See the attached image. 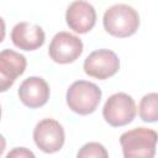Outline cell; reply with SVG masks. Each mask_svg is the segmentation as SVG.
Wrapping results in <instances>:
<instances>
[{
  "instance_id": "6da1fadb",
  "label": "cell",
  "mask_w": 158,
  "mask_h": 158,
  "mask_svg": "<svg viewBox=\"0 0 158 158\" xmlns=\"http://www.w3.org/2000/svg\"><path fill=\"white\" fill-rule=\"evenodd\" d=\"M102 23L106 32L123 38L136 33L139 27V15L127 4H115L105 11Z\"/></svg>"
},
{
  "instance_id": "7a4b0ae2",
  "label": "cell",
  "mask_w": 158,
  "mask_h": 158,
  "mask_svg": "<svg viewBox=\"0 0 158 158\" xmlns=\"http://www.w3.org/2000/svg\"><path fill=\"white\" fill-rule=\"evenodd\" d=\"M123 158H154L157 132L147 127H136L120 136Z\"/></svg>"
},
{
  "instance_id": "3957f363",
  "label": "cell",
  "mask_w": 158,
  "mask_h": 158,
  "mask_svg": "<svg viewBox=\"0 0 158 158\" xmlns=\"http://www.w3.org/2000/svg\"><path fill=\"white\" fill-rule=\"evenodd\" d=\"M101 89L86 80L74 81L67 90V105L69 109L79 115H89L94 112L101 100Z\"/></svg>"
},
{
  "instance_id": "277c9868",
  "label": "cell",
  "mask_w": 158,
  "mask_h": 158,
  "mask_svg": "<svg viewBox=\"0 0 158 158\" xmlns=\"http://www.w3.org/2000/svg\"><path fill=\"white\" fill-rule=\"evenodd\" d=\"M136 114V102L133 98L126 93L112 94L102 107V116L105 121L114 127H121L132 122Z\"/></svg>"
},
{
  "instance_id": "5b68a950",
  "label": "cell",
  "mask_w": 158,
  "mask_h": 158,
  "mask_svg": "<svg viewBox=\"0 0 158 158\" xmlns=\"http://www.w3.org/2000/svg\"><path fill=\"white\" fill-rule=\"evenodd\" d=\"M83 69L89 77L105 80L118 72L120 59L117 54L111 49H96L85 58Z\"/></svg>"
},
{
  "instance_id": "8992f818",
  "label": "cell",
  "mask_w": 158,
  "mask_h": 158,
  "mask_svg": "<svg viewBox=\"0 0 158 158\" xmlns=\"http://www.w3.org/2000/svg\"><path fill=\"white\" fill-rule=\"evenodd\" d=\"M64 128L54 118H43L33 128V141L44 153H56L64 144Z\"/></svg>"
},
{
  "instance_id": "52a82bcc",
  "label": "cell",
  "mask_w": 158,
  "mask_h": 158,
  "mask_svg": "<svg viewBox=\"0 0 158 158\" xmlns=\"http://www.w3.org/2000/svg\"><path fill=\"white\" fill-rule=\"evenodd\" d=\"M83 52L81 40L65 31H60L52 38L48 53L52 60L59 64H68L77 60Z\"/></svg>"
},
{
  "instance_id": "ba28073f",
  "label": "cell",
  "mask_w": 158,
  "mask_h": 158,
  "mask_svg": "<svg viewBox=\"0 0 158 158\" xmlns=\"http://www.w3.org/2000/svg\"><path fill=\"white\" fill-rule=\"evenodd\" d=\"M27 62L23 54L12 49H2L0 52V93L9 90L17 77L22 75Z\"/></svg>"
},
{
  "instance_id": "9c48e42d",
  "label": "cell",
  "mask_w": 158,
  "mask_h": 158,
  "mask_svg": "<svg viewBox=\"0 0 158 158\" xmlns=\"http://www.w3.org/2000/svg\"><path fill=\"white\" fill-rule=\"evenodd\" d=\"M65 21L70 30L77 33L89 32L96 22V11L88 1H73L65 12Z\"/></svg>"
},
{
  "instance_id": "30bf717a",
  "label": "cell",
  "mask_w": 158,
  "mask_h": 158,
  "mask_svg": "<svg viewBox=\"0 0 158 158\" xmlns=\"http://www.w3.org/2000/svg\"><path fill=\"white\" fill-rule=\"evenodd\" d=\"M19 98L30 109L43 106L49 99V85L41 77H28L19 86Z\"/></svg>"
},
{
  "instance_id": "8fae6325",
  "label": "cell",
  "mask_w": 158,
  "mask_h": 158,
  "mask_svg": "<svg viewBox=\"0 0 158 158\" xmlns=\"http://www.w3.org/2000/svg\"><path fill=\"white\" fill-rule=\"evenodd\" d=\"M46 40L44 31L41 26L32 22H19L11 31L12 43L22 51H35L43 46Z\"/></svg>"
},
{
  "instance_id": "7c38bea8",
  "label": "cell",
  "mask_w": 158,
  "mask_h": 158,
  "mask_svg": "<svg viewBox=\"0 0 158 158\" xmlns=\"http://www.w3.org/2000/svg\"><path fill=\"white\" fill-rule=\"evenodd\" d=\"M138 112L142 121L156 122L158 120V94L157 93L146 94L139 101Z\"/></svg>"
},
{
  "instance_id": "4fadbf2b",
  "label": "cell",
  "mask_w": 158,
  "mask_h": 158,
  "mask_svg": "<svg viewBox=\"0 0 158 158\" xmlns=\"http://www.w3.org/2000/svg\"><path fill=\"white\" fill-rule=\"evenodd\" d=\"M77 158H109V153L101 143L88 142L78 151Z\"/></svg>"
},
{
  "instance_id": "5bb4252c",
  "label": "cell",
  "mask_w": 158,
  "mask_h": 158,
  "mask_svg": "<svg viewBox=\"0 0 158 158\" xmlns=\"http://www.w3.org/2000/svg\"><path fill=\"white\" fill-rule=\"evenodd\" d=\"M5 158H36V156L26 147H15L5 156Z\"/></svg>"
},
{
  "instance_id": "9a60e30c",
  "label": "cell",
  "mask_w": 158,
  "mask_h": 158,
  "mask_svg": "<svg viewBox=\"0 0 158 158\" xmlns=\"http://www.w3.org/2000/svg\"><path fill=\"white\" fill-rule=\"evenodd\" d=\"M5 33H6V27H5V21L4 19L0 16V43L4 41L5 38Z\"/></svg>"
},
{
  "instance_id": "2e32d148",
  "label": "cell",
  "mask_w": 158,
  "mask_h": 158,
  "mask_svg": "<svg viewBox=\"0 0 158 158\" xmlns=\"http://www.w3.org/2000/svg\"><path fill=\"white\" fill-rule=\"evenodd\" d=\"M5 147H6V139H5V137L0 133V157H1V154L4 153V151H5Z\"/></svg>"
},
{
  "instance_id": "e0dca14e",
  "label": "cell",
  "mask_w": 158,
  "mask_h": 158,
  "mask_svg": "<svg viewBox=\"0 0 158 158\" xmlns=\"http://www.w3.org/2000/svg\"><path fill=\"white\" fill-rule=\"evenodd\" d=\"M0 120H1V106H0Z\"/></svg>"
}]
</instances>
